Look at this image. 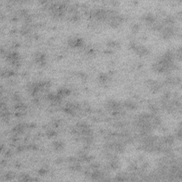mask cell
<instances>
[{"mask_svg": "<svg viewBox=\"0 0 182 182\" xmlns=\"http://www.w3.org/2000/svg\"><path fill=\"white\" fill-rule=\"evenodd\" d=\"M131 48L135 52L136 55H138L140 57H144L147 56L149 54V51L147 48L142 45H138L136 43H132L130 45Z\"/></svg>", "mask_w": 182, "mask_h": 182, "instance_id": "obj_1", "label": "cell"}, {"mask_svg": "<svg viewBox=\"0 0 182 182\" xmlns=\"http://www.w3.org/2000/svg\"><path fill=\"white\" fill-rule=\"evenodd\" d=\"M147 86L149 88L150 90L152 92H157L160 90L162 88V85L160 83H159L157 80H148L146 83Z\"/></svg>", "mask_w": 182, "mask_h": 182, "instance_id": "obj_2", "label": "cell"}, {"mask_svg": "<svg viewBox=\"0 0 182 182\" xmlns=\"http://www.w3.org/2000/svg\"><path fill=\"white\" fill-rule=\"evenodd\" d=\"M7 60H8L10 63H11L13 66H16L17 67L18 65L19 64L20 61V57H19V55L18 53L16 52H12L10 54H9L7 56Z\"/></svg>", "mask_w": 182, "mask_h": 182, "instance_id": "obj_3", "label": "cell"}, {"mask_svg": "<svg viewBox=\"0 0 182 182\" xmlns=\"http://www.w3.org/2000/svg\"><path fill=\"white\" fill-rule=\"evenodd\" d=\"M162 35L164 39H169L174 35V29L171 26H168L165 28H162Z\"/></svg>", "mask_w": 182, "mask_h": 182, "instance_id": "obj_4", "label": "cell"}, {"mask_svg": "<svg viewBox=\"0 0 182 182\" xmlns=\"http://www.w3.org/2000/svg\"><path fill=\"white\" fill-rule=\"evenodd\" d=\"M108 110H112L113 112L118 111L120 109V105L118 102H116L115 101H109L107 103V106H106Z\"/></svg>", "mask_w": 182, "mask_h": 182, "instance_id": "obj_5", "label": "cell"}, {"mask_svg": "<svg viewBox=\"0 0 182 182\" xmlns=\"http://www.w3.org/2000/svg\"><path fill=\"white\" fill-rule=\"evenodd\" d=\"M83 41L80 38H73L72 39H70L68 41V44L71 46L76 48V47H80L83 45Z\"/></svg>", "mask_w": 182, "mask_h": 182, "instance_id": "obj_6", "label": "cell"}, {"mask_svg": "<svg viewBox=\"0 0 182 182\" xmlns=\"http://www.w3.org/2000/svg\"><path fill=\"white\" fill-rule=\"evenodd\" d=\"M35 61L41 66H44L46 63V56L41 53H39L35 56Z\"/></svg>", "mask_w": 182, "mask_h": 182, "instance_id": "obj_7", "label": "cell"}, {"mask_svg": "<svg viewBox=\"0 0 182 182\" xmlns=\"http://www.w3.org/2000/svg\"><path fill=\"white\" fill-rule=\"evenodd\" d=\"M143 19L147 24H149V25H153L155 23V17H154V14L151 13H147L143 16Z\"/></svg>", "mask_w": 182, "mask_h": 182, "instance_id": "obj_8", "label": "cell"}, {"mask_svg": "<svg viewBox=\"0 0 182 182\" xmlns=\"http://www.w3.org/2000/svg\"><path fill=\"white\" fill-rule=\"evenodd\" d=\"M70 93H71V91L68 90V89L61 88L58 91L57 95L61 99L62 98H64V97L69 95Z\"/></svg>", "mask_w": 182, "mask_h": 182, "instance_id": "obj_9", "label": "cell"}, {"mask_svg": "<svg viewBox=\"0 0 182 182\" xmlns=\"http://www.w3.org/2000/svg\"><path fill=\"white\" fill-rule=\"evenodd\" d=\"M109 79H110V77H109V75H107V74L101 73L99 76V81L101 83H107Z\"/></svg>", "mask_w": 182, "mask_h": 182, "instance_id": "obj_10", "label": "cell"}, {"mask_svg": "<svg viewBox=\"0 0 182 182\" xmlns=\"http://www.w3.org/2000/svg\"><path fill=\"white\" fill-rule=\"evenodd\" d=\"M125 106L127 109H130V110H134L136 107V105L132 101H126L125 102Z\"/></svg>", "mask_w": 182, "mask_h": 182, "instance_id": "obj_11", "label": "cell"}, {"mask_svg": "<svg viewBox=\"0 0 182 182\" xmlns=\"http://www.w3.org/2000/svg\"><path fill=\"white\" fill-rule=\"evenodd\" d=\"M63 147H64V145H63V143L62 142H58H58H54V147L57 151H60V150L63 149Z\"/></svg>", "mask_w": 182, "mask_h": 182, "instance_id": "obj_12", "label": "cell"}, {"mask_svg": "<svg viewBox=\"0 0 182 182\" xmlns=\"http://www.w3.org/2000/svg\"><path fill=\"white\" fill-rule=\"evenodd\" d=\"M24 125H18L17 126L14 128V131L17 134H19V133H22L23 131H24Z\"/></svg>", "mask_w": 182, "mask_h": 182, "instance_id": "obj_13", "label": "cell"}, {"mask_svg": "<svg viewBox=\"0 0 182 182\" xmlns=\"http://www.w3.org/2000/svg\"><path fill=\"white\" fill-rule=\"evenodd\" d=\"M139 26L138 25V24H134V25H132V31L133 34H136V33L138 32V31H139Z\"/></svg>", "mask_w": 182, "mask_h": 182, "instance_id": "obj_14", "label": "cell"}, {"mask_svg": "<svg viewBox=\"0 0 182 182\" xmlns=\"http://www.w3.org/2000/svg\"><path fill=\"white\" fill-rule=\"evenodd\" d=\"M107 45H109V46L110 47H113V48H116V47L119 46L118 42L115 41H109V43H107Z\"/></svg>", "mask_w": 182, "mask_h": 182, "instance_id": "obj_15", "label": "cell"}, {"mask_svg": "<svg viewBox=\"0 0 182 182\" xmlns=\"http://www.w3.org/2000/svg\"><path fill=\"white\" fill-rule=\"evenodd\" d=\"M5 177H6V178H7V180H11V179H13L14 174H13V173H11V172L8 173V174H7V175H6Z\"/></svg>", "mask_w": 182, "mask_h": 182, "instance_id": "obj_16", "label": "cell"}]
</instances>
